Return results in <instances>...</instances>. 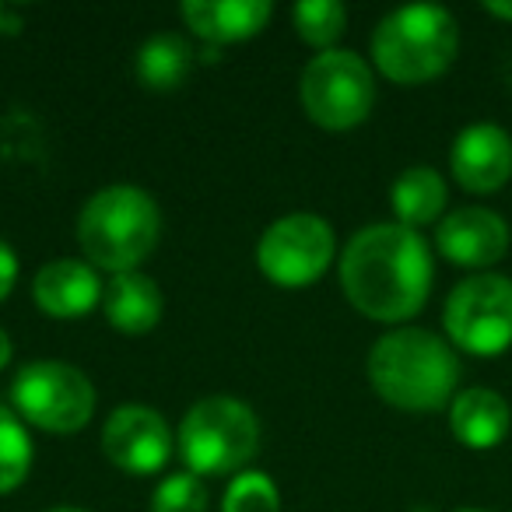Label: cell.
<instances>
[{"label": "cell", "mask_w": 512, "mask_h": 512, "mask_svg": "<svg viewBox=\"0 0 512 512\" xmlns=\"http://www.w3.org/2000/svg\"><path fill=\"white\" fill-rule=\"evenodd\" d=\"M369 383L400 411H439L453 404L460 358L453 344L421 327H400L379 337L369 351Z\"/></svg>", "instance_id": "cell-2"}, {"label": "cell", "mask_w": 512, "mask_h": 512, "mask_svg": "<svg viewBox=\"0 0 512 512\" xmlns=\"http://www.w3.org/2000/svg\"><path fill=\"white\" fill-rule=\"evenodd\" d=\"M221 512H281L278 484L264 470H242L228 484Z\"/></svg>", "instance_id": "cell-21"}, {"label": "cell", "mask_w": 512, "mask_h": 512, "mask_svg": "<svg viewBox=\"0 0 512 512\" xmlns=\"http://www.w3.org/2000/svg\"><path fill=\"white\" fill-rule=\"evenodd\" d=\"M102 453L123 474H158L172 456V432L158 411L144 404H123L102 425Z\"/></svg>", "instance_id": "cell-10"}, {"label": "cell", "mask_w": 512, "mask_h": 512, "mask_svg": "<svg viewBox=\"0 0 512 512\" xmlns=\"http://www.w3.org/2000/svg\"><path fill=\"white\" fill-rule=\"evenodd\" d=\"M435 249L449 264L481 271L509 253V225L488 207H460L435 225Z\"/></svg>", "instance_id": "cell-11"}, {"label": "cell", "mask_w": 512, "mask_h": 512, "mask_svg": "<svg viewBox=\"0 0 512 512\" xmlns=\"http://www.w3.org/2000/svg\"><path fill=\"white\" fill-rule=\"evenodd\" d=\"M449 428H453V435L467 449H495L509 435L512 411L502 393L474 386V390H463L453 397V404H449Z\"/></svg>", "instance_id": "cell-15"}, {"label": "cell", "mask_w": 512, "mask_h": 512, "mask_svg": "<svg viewBox=\"0 0 512 512\" xmlns=\"http://www.w3.org/2000/svg\"><path fill=\"white\" fill-rule=\"evenodd\" d=\"M484 11L495 18H505V22H512V4H484Z\"/></svg>", "instance_id": "cell-24"}, {"label": "cell", "mask_w": 512, "mask_h": 512, "mask_svg": "<svg viewBox=\"0 0 512 512\" xmlns=\"http://www.w3.org/2000/svg\"><path fill=\"white\" fill-rule=\"evenodd\" d=\"M260 446V421L235 397H204L179 425V453L190 474H242Z\"/></svg>", "instance_id": "cell-5"}, {"label": "cell", "mask_w": 512, "mask_h": 512, "mask_svg": "<svg viewBox=\"0 0 512 512\" xmlns=\"http://www.w3.org/2000/svg\"><path fill=\"white\" fill-rule=\"evenodd\" d=\"M306 116L323 130H351L369 120L376 106L372 67L351 50H327L309 60L299 81Z\"/></svg>", "instance_id": "cell-6"}, {"label": "cell", "mask_w": 512, "mask_h": 512, "mask_svg": "<svg viewBox=\"0 0 512 512\" xmlns=\"http://www.w3.org/2000/svg\"><path fill=\"white\" fill-rule=\"evenodd\" d=\"M183 22L207 46H228L256 36L271 22L267 0H186Z\"/></svg>", "instance_id": "cell-14"}, {"label": "cell", "mask_w": 512, "mask_h": 512, "mask_svg": "<svg viewBox=\"0 0 512 512\" xmlns=\"http://www.w3.org/2000/svg\"><path fill=\"white\" fill-rule=\"evenodd\" d=\"M8 362H11V337L0 330V369H4Z\"/></svg>", "instance_id": "cell-25"}, {"label": "cell", "mask_w": 512, "mask_h": 512, "mask_svg": "<svg viewBox=\"0 0 512 512\" xmlns=\"http://www.w3.org/2000/svg\"><path fill=\"white\" fill-rule=\"evenodd\" d=\"M460 512H484V509H460Z\"/></svg>", "instance_id": "cell-28"}, {"label": "cell", "mask_w": 512, "mask_h": 512, "mask_svg": "<svg viewBox=\"0 0 512 512\" xmlns=\"http://www.w3.org/2000/svg\"><path fill=\"white\" fill-rule=\"evenodd\" d=\"M32 470V439L22 418L0 407V495L15 491Z\"/></svg>", "instance_id": "cell-19"}, {"label": "cell", "mask_w": 512, "mask_h": 512, "mask_svg": "<svg viewBox=\"0 0 512 512\" xmlns=\"http://www.w3.org/2000/svg\"><path fill=\"white\" fill-rule=\"evenodd\" d=\"M162 239V214L141 186L116 183L88 197L78 214V242L92 267L130 274L155 253Z\"/></svg>", "instance_id": "cell-3"}, {"label": "cell", "mask_w": 512, "mask_h": 512, "mask_svg": "<svg viewBox=\"0 0 512 512\" xmlns=\"http://www.w3.org/2000/svg\"><path fill=\"white\" fill-rule=\"evenodd\" d=\"M162 309L165 299L158 292V285L141 271H130V274H113V281L106 285L102 292V313L106 320L113 323L120 334L130 337H141L148 330L158 327L162 320Z\"/></svg>", "instance_id": "cell-16"}, {"label": "cell", "mask_w": 512, "mask_h": 512, "mask_svg": "<svg viewBox=\"0 0 512 512\" xmlns=\"http://www.w3.org/2000/svg\"><path fill=\"white\" fill-rule=\"evenodd\" d=\"M15 281H18V256H15V249H11L8 242L0 239V302L11 295Z\"/></svg>", "instance_id": "cell-23"}, {"label": "cell", "mask_w": 512, "mask_h": 512, "mask_svg": "<svg viewBox=\"0 0 512 512\" xmlns=\"http://www.w3.org/2000/svg\"><path fill=\"white\" fill-rule=\"evenodd\" d=\"M102 281L92 264L81 260H53L32 281L36 306L53 320H78L102 302Z\"/></svg>", "instance_id": "cell-13"}, {"label": "cell", "mask_w": 512, "mask_h": 512, "mask_svg": "<svg viewBox=\"0 0 512 512\" xmlns=\"http://www.w3.org/2000/svg\"><path fill=\"white\" fill-rule=\"evenodd\" d=\"M50 512H85V509H50Z\"/></svg>", "instance_id": "cell-27"}, {"label": "cell", "mask_w": 512, "mask_h": 512, "mask_svg": "<svg viewBox=\"0 0 512 512\" xmlns=\"http://www.w3.org/2000/svg\"><path fill=\"white\" fill-rule=\"evenodd\" d=\"M453 179L467 193H495L512 179V137L498 123H470L449 151Z\"/></svg>", "instance_id": "cell-12"}, {"label": "cell", "mask_w": 512, "mask_h": 512, "mask_svg": "<svg viewBox=\"0 0 512 512\" xmlns=\"http://www.w3.org/2000/svg\"><path fill=\"white\" fill-rule=\"evenodd\" d=\"M193 67V50L176 32H158L137 50V78L151 92H172L186 81Z\"/></svg>", "instance_id": "cell-18"}, {"label": "cell", "mask_w": 512, "mask_h": 512, "mask_svg": "<svg viewBox=\"0 0 512 512\" xmlns=\"http://www.w3.org/2000/svg\"><path fill=\"white\" fill-rule=\"evenodd\" d=\"M337 253V235L320 214H285L264 232L256 246V264L267 281L281 288L316 285L330 271Z\"/></svg>", "instance_id": "cell-9"}, {"label": "cell", "mask_w": 512, "mask_h": 512, "mask_svg": "<svg viewBox=\"0 0 512 512\" xmlns=\"http://www.w3.org/2000/svg\"><path fill=\"white\" fill-rule=\"evenodd\" d=\"M446 179L432 169V165H411L407 172H400L397 183L390 190V204L397 214V225L414 228L432 225L446 211Z\"/></svg>", "instance_id": "cell-17"}, {"label": "cell", "mask_w": 512, "mask_h": 512, "mask_svg": "<svg viewBox=\"0 0 512 512\" xmlns=\"http://www.w3.org/2000/svg\"><path fill=\"white\" fill-rule=\"evenodd\" d=\"M151 512H207V488L197 474H169L151 495Z\"/></svg>", "instance_id": "cell-22"}, {"label": "cell", "mask_w": 512, "mask_h": 512, "mask_svg": "<svg viewBox=\"0 0 512 512\" xmlns=\"http://www.w3.org/2000/svg\"><path fill=\"white\" fill-rule=\"evenodd\" d=\"M11 404L29 425L71 435L92 421L95 386L85 372L67 362H29L11 383Z\"/></svg>", "instance_id": "cell-7"}, {"label": "cell", "mask_w": 512, "mask_h": 512, "mask_svg": "<svg viewBox=\"0 0 512 512\" xmlns=\"http://www.w3.org/2000/svg\"><path fill=\"white\" fill-rule=\"evenodd\" d=\"M432 278L428 242L397 221L362 228L341 253L344 295L376 323H404L418 316L432 292Z\"/></svg>", "instance_id": "cell-1"}, {"label": "cell", "mask_w": 512, "mask_h": 512, "mask_svg": "<svg viewBox=\"0 0 512 512\" xmlns=\"http://www.w3.org/2000/svg\"><path fill=\"white\" fill-rule=\"evenodd\" d=\"M442 327L460 351L477 358L512 348V281L502 274H474L449 292Z\"/></svg>", "instance_id": "cell-8"}, {"label": "cell", "mask_w": 512, "mask_h": 512, "mask_svg": "<svg viewBox=\"0 0 512 512\" xmlns=\"http://www.w3.org/2000/svg\"><path fill=\"white\" fill-rule=\"evenodd\" d=\"M292 22H295V32H299L302 43L327 53L330 46L344 36L348 11H344L337 0H302V4H295Z\"/></svg>", "instance_id": "cell-20"}, {"label": "cell", "mask_w": 512, "mask_h": 512, "mask_svg": "<svg viewBox=\"0 0 512 512\" xmlns=\"http://www.w3.org/2000/svg\"><path fill=\"white\" fill-rule=\"evenodd\" d=\"M4 29H8V11L0 8V32H4Z\"/></svg>", "instance_id": "cell-26"}, {"label": "cell", "mask_w": 512, "mask_h": 512, "mask_svg": "<svg viewBox=\"0 0 512 512\" xmlns=\"http://www.w3.org/2000/svg\"><path fill=\"white\" fill-rule=\"evenodd\" d=\"M460 50L453 15L435 4H411L379 22L372 32V60L393 85H425L446 74Z\"/></svg>", "instance_id": "cell-4"}]
</instances>
